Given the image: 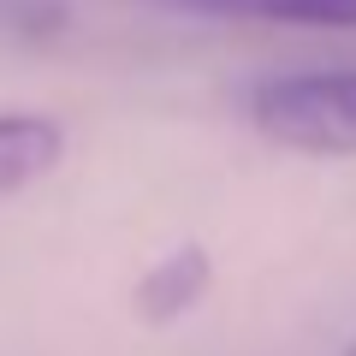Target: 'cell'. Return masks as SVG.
<instances>
[{
    "label": "cell",
    "mask_w": 356,
    "mask_h": 356,
    "mask_svg": "<svg viewBox=\"0 0 356 356\" xmlns=\"http://www.w3.org/2000/svg\"><path fill=\"white\" fill-rule=\"evenodd\" d=\"M65 154V131L48 113H0V202L48 178Z\"/></svg>",
    "instance_id": "obj_3"
},
{
    "label": "cell",
    "mask_w": 356,
    "mask_h": 356,
    "mask_svg": "<svg viewBox=\"0 0 356 356\" xmlns=\"http://www.w3.org/2000/svg\"><path fill=\"white\" fill-rule=\"evenodd\" d=\"M250 125L297 154H356V72H291L250 89Z\"/></svg>",
    "instance_id": "obj_1"
},
{
    "label": "cell",
    "mask_w": 356,
    "mask_h": 356,
    "mask_svg": "<svg viewBox=\"0 0 356 356\" xmlns=\"http://www.w3.org/2000/svg\"><path fill=\"white\" fill-rule=\"evenodd\" d=\"M178 13L214 18H261V24H309V30H356V0H161Z\"/></svg>",
    "instance_id": "obj_4"
},
{
    "label": "cell",
    "mask_w": 356,
    "mask_h": 356,
    "mask_svg": "<svg viewBox=\"0 0 356 356\" xmlns=\"http://www.w3.org/2000/svg\"><path fill=\"white\" fill-rule=\"evenodd\" d=\"M344 356H356V344H350V350H344Z\"/></svg>",
    "instance_id": "obj_5"
},
{
    "label": "cell",
    "mask_w": 356,
    "mask_h": 356,
    "mask_svg": "<svg viewBox=\"0 0 356 356\" xmlns=\"http://www.w3.org/2000/svg\"><path fill=\"white\" fill-rule=\"evenodd\" d=\"M208 291H214V261H208V250L202 243H178V250H166L137 280L131 309H137V321H149V327H172V321H184L191 309H202Z\"/></svg>",
    "instance_id": "obj_2"
}]
</instances>
